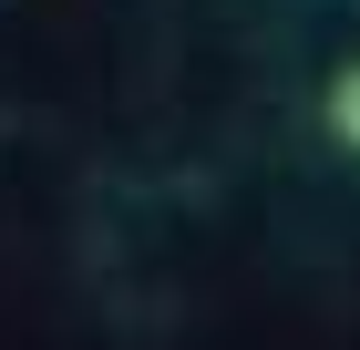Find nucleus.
<instances>
[{"label": "nucleus", "instance_id": "obj_1", "mask_svg": "<svg viewBox=\"0 0 360 350\" xmlns=\"http://www.w3.org/2000/svg\"><path fill=\"white\" fill-rule=\"evenodd\" d=\"M330 135H340V144L360 155V62H350V73L330 82Z\"/></svg>", "mask_w": 360, "mask_h": 350}]
</instances>
